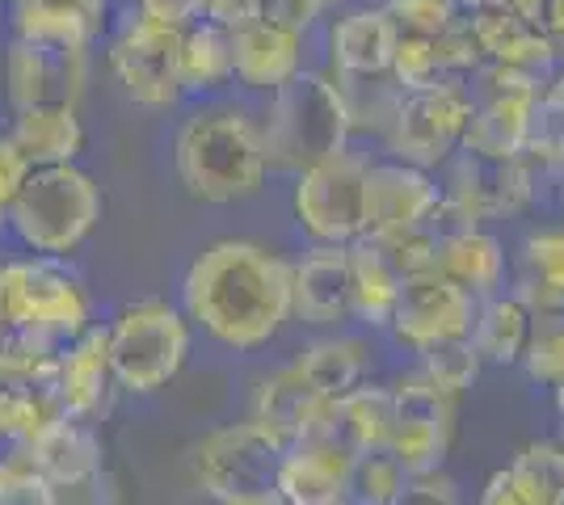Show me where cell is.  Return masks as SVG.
<instances>
[{"mask_svg": "<svg viewBox=\"0 0 564 505\" xmlns=\"http://www.w3.org/2000/svg\"><path fill=\"white\" fill-rule=\"evenodd\" d=\"M182 308L203 333L228 350L270 345L295 316L291 265L265 244L215 241L186 270Z\"/></svg>", "mask_w": 564, "mask_h": 505, "instance_id": "obj_1", "label": "cell"}, {"mask_svg": "<svg viewBox=\"0 0 564 505\" xmlns=\"http://www.w3.org/2000/svg\"><path fill=\"white\" fill-rule=\"evenodd\" d=\"M177 177L189 198L198 202H240L253 198L265 182V140L261 122H253L245 110H203L177 131Z\"/></svg>", "mask_w": 564, "mask_h": 505, "instance_id": "obj_2", "label": "cell"}, {"mask_svg": "<svg viewBox=\"0 0 564 505\" xmlns=\"http://www.w3.org/2000/svg\"><path fill=\"white\" fill-rule=\"evenodd\" d=\"M350 101L333 73H300L270 94L261 140L265 156L279 168H307L350 144Z\"/></svg>", "mask_w": 564, "mask_h": 505, "instance_id": "obj_3", "label": "cell"}, {"mask_svg": "<svg viewBox=\"0 0 564 505\" xmlns=\"http://www.w3.org/2000/svg\"><path fill=\"white\" fill-rule=\"evenodd\" d=\"M101 219V190L89 173L72 165L30 168L25 186L18 190L4 223L30 253L68 257L72 249L89 241V232Z\"/></svg>", "mask_w": 564, "mask_h": 505, "instance_id": "obj_4", "label": "cell"}, {"mask_svg": "<svg viewBox=\"0 0 564 505\" xmlns=\"http://www.w3.org/2000/svg\"><path fill=\"white\" fill-rule=\"evenodd\" d=\"M286 455L279 438L258 421L219 426L194 447V481L224 505H270L279 502V463Z\"/></svg>", "mask_w": 564, "mask_h": 505, "instance_id": "obj_5", "label": "cell"}, {"mask_svg": "<svg viewBox=\"0 0 564 505\" xmlns=\"http://www.w3.org/2000/svg\"><path fill=\"white\" fill-rule=\"evenodd\" d=\"M110 329V362L122 392L148 396L169 380L189 359V316L177 312L165 299H140L115 316Z\"/></svg>", "mask_w": 564, "mask_h": 505, "instance_id": "obj_6", "label": "cell"}, {"mask_svg": "<svg viewBox=\"0 0 564 505\" xmlns=\"http://www.w3.org/2000/svg\"><path fill=\"white\" fill-rule=\"evenodd\" d=\"M468 89L471 119L459 147L485 152V156H518L535 140L543 110H547V76L480 64L468 80Z\"/></svg>", "mask_w": 564, "mask_h": 505, "instance_id": "obj_7", "label": "cell"}, {"mask_svg": "<svg viewBox=\"0 0 564 505\" xmlns=\"http://www.w3.org/2000/svg\"><path fill=\"white\" fill-rule=\"evenodd\" d=\"M182 34H186V25L165 22L148 9H131L118 22L115 39L106 47V64H110L127 101H135L143 110H169L186 97Z\"/></svg>", "mask_w": 564, "mask_h": 505, "instance_id": "obj_8", "label": "cell"}, {"mask_svg": "<svg viewBox=\"0 0 564 505\" xmlns=\"http://www.w3.org/2000/svg\"><path fill=\"white\" fill-rule=\"evenodd\" d=\"M4 316L9 325L43 333L51 341H72L94 325L89 290L64 257H4Z\"/></svg>", "mask_w": 564, "mask_h": 505, "instance_id": "obj_9", "label": "cell"}, {"mask_svg": "<svg viewBox=\"0 0 564 505\" xmlns=\"http://www.w3.org/2000/svg\"><path fill=\"white\" fill-rule=\"evenodd\" d=\"M471 119L468 85H438V89H400L397 110L383 127L388 152L397 161L422 168L447 165L464 144Z\"/></svg>", "mask_w": 564, "mask_h": 505, "instance_id": "obj_10", "label": "cell"}, {"mask_svg": "<svg viewBox=\"0 0 564 505\" xmlns=\"http://www.w3.org/2000/svg\"><path fill=\"white\" fill-rule=\"evenodd\" d=\"M295 219L312 241L350 244L367 223V161L350 147L295 173Z\"/></svg>", "mask_w": 564, "mask_h": 505, "instance_id": "obj_11", "label": "cell"}, {"mask_svg": "<svg viewBox=\"0 0 564 505\" xmlns=\"http://www.w3.org/2000/svg\"><path fill=\"white\" fill-rule=\"evenodd\" d=\"M89 85V51L13 34L4 55V89L13 110L30 106H80Z\"/></svg>", "mask_w": 564, "mask_h": 505, "instance_id": "obj_12", "label": "cell"}, {"mask_svg": "<svg viewBox=\"0 0 564 505\" xmlns=\"http://www.w3.org/2000/svg\"><path fill=\"white\" fill-rule=\"evenodd\" d=\"M455 438V396L430 384L422 371L392 384V430L388 451L404 472L438 468Z\"/></svg>", "mask_w": 564, "mask_h": 505, "instance_id": "obj_13", "label": "cell"}, {"mask_svg": "<svg viewBox=\"0 0 564 505\" xmlns=\"http://www.w3.org/2000/svg\"><path fill=\"white\" fill-rule=\"evenodd\" d=\"M476 304H480V299H476L468 287H459L443 270L413 274V278L400 283L397 308H392L388 329H392V337H397L404 350L417 354L430 341L471 333Z\"/></svg>", "mask_w": 564, "mask_h": 505, "instance_id": "obj_14", "label": "cell"}, {"mask_svg": "<svg viewBox=\"0 0 564 505\" xmlns=\"http://www.w3.org/2000/svg\"><path fill=\"white\" fill-rule=\"evenodd\" d=\"M447 165L451 173L443 194L459 211H468L476 223L518 216V211H527L540 198L531 173L522 165V156H485V152L459 147Z\"/></svg>", "mask_w": 564, "mask_h": 505, "instance_id": "obj_15", "label": "cell"}, {"mask_svg": "<svg viewBox=\"0 0 564 505\" xmlns=\"http://www.w3.org/2000/svg\"><path fill=\"white\" fill-rule=\"evenodd\" d=\"M55 396L64 413L85 417V421H101L115 409V396L122 392L115 380V362H110V329L106 325H89L85 333L59 345V362H55Z\"/></svg>", "mask_w": 564, "mask_h": 505, "instance_id": "obj_16", "label": "cell"}, {"mask_svg": "<svg viewBox=\"0 0 564 505\" xmlns=\"http://www.w3.org/2000/svg\"><path fill=\"white\" fill-rule=\"evenodd\" d=\"M443 202V186L434 173L409 161H379L367 165V223L362 237H392L404 228H417Z\"/></svg>", "mask_w": 564, "mask_h": 505, "instance_id": "obj_17", "label": "cell"}, {"mask_svg": "<svg viewBox=\"0 0 564 505\" xmlns=\"http://www.w3.org/2000/svg\"><path fill=\"white\" fill-rule=\"evenodd\" d=\"M480 51L471 43L468 22L451 25L443 34L400 30L392 51V80L400 89H438V85H468L480 68Z\"/></svg>", "mask_w": 564, "mask_h": 505, "instance_id": "obj_18", "label": "cell"}, {"mask_svg": "<svg viewBox=\"0 0 564 505\" xmlns=\"http://www.w3.org/2000/svg\"><path fill=\"white\" fill-rule=\"evenodd\" d=\"M464 22H468L471 43H476L485 64H501V68H518V73L535 76H552V68L561 64L556 39L514 4L480 9V13H468Z\"/></svg>", "mask_w": 564, "mask_h": 505, "instance_id": "obj_19", "label": "cell"}, {"mask_svg": "<svg viewBox=\"0 0 564 505\" xmlns=\"http://www.w3.org/2000/svg\"><path fill=\"white\" fill-rule=\"evenodd\" d=\"M25 451L47 472L59 502L76 497L80 488L101 484V455L106 451H101V438H97V421L59 413L34 438H25Z\"/></svg>", "mask_w": 564, "mask_h": 505, "instance_id": "obj_20", "label": "cell"}, {"mask_svg": "<svg viewBox=\"0 0 564 505\" xmlns=\"http://www.w3.org/2000/svg\"><path fill=\"white\" fill-rule=\"evenodd\" d=\"M388 430H392V387L358 384L350 392H341V396H333L325 417L316 421V430L307 438L337 451V455L358 459L367 451L388 447Z\"/></svg>", "mask_w": 564, "mask_h": 505, "instance_id": "obj_21", "label": "cell"}, {"mask_svg": "<svg viewBox=\"0 0 564 505\" xmlns=\"http://www.w3.org/2000/svg\"><path fill=\"white\" fill-rule=\"evenodd\" d=\"M304 34L300 25H286L279 18L240 25L232 30V64L236 80L245 89H265L274 94L291 76L304 68Z\"/></svg>", "mask_w": 564, "mask_h": 505, "instance_id": "obj_22", "label": "cell"}, {"mask_svg": "<svg viewBox=\"0 0 564 505\" xmlns=\"http://www.w3.org/2000/svg\"><path fill=\"white\" fill-rule=\"evenodd\" d=\"M291 308L304 325H337L350 316V244L316 241L291 265Z\"/></svg>", "mask_w": 564, "mask_h": 505, "instance_id": "obj_23", "label": "cell"}, {"mask_svg": "<svg viewBox=\"0 0 564 505\" xmlns=\"http://www.w3.org/2000/svg\"><path fill=\"white\" fill-rule=\"evenodd\" d=\"M325 409H329V396H321L307 384L295 362L265 375L253 396V421L274 433L282 447H295L300 438H307L316 430V421L325 417Z\"/></svg>", "mask_w": 564, "mask_h": 505, "instance_id": "obj_24", "label": "cell"}, {"mask_svg": "<svg viewBox=\"0 0 564 505\" xmlns=\"http://www.w3.org/2000/svg\"><path fill=\"white\" fill-rule=\"evenodd\" d=\"M400 25L388 9H354L329 30V59L337 76H388Z\"/></svg>", "mask_w": 564, "mask_h": 505, "instance_id": "obj_25", "label": "cell"}, {"mask_svg": "<svg viewBox=\"0 0 564 505\" xmlns=\"http://www.w3.org/2000/svg\"><path fill=\"white\" fill-rule=\"evenodd\" d=\"M350 468L354 459L337 455L321 442L286 447L279 463V502L286 505H341L350 502Z\"/></svg>", "mask_w": 564, "mask_h": 505, "instance_id": "obj_26", "label": "cell"}, {"mask_svg": "<svg viewBox=\"0 0 564 505\" xmlns=\"http://www.w3.org/2000/svg\"><path fill=\"white\" fill-rule=\"evenodd\" d=\"M485 505H564V442H531L510 468H497L485 493Z\"/></svg>", "mask_w": 564, "mask_h": 505, "instance_id": "obj_27", "label": "cell"}, {"mask_svg": "<svg viewBox=\"0 0 564 505\" xmlns=\"http://www.w3.org/2000/svg\"><path fill=\"white\" fill-rule=\"evenodd\" d=\"M18 119L9 127V140L22 147V156L34 168L72 165L85 152V122L80 106H30L13 110Z\"/></svg>", "mask_w": 564, "mask_h": 505, "instance_id": "obj_28", "label": "cell"}, {"mask_svg": "<svg viewBox=\"0 0 564 505\" xmlns=\"http://www.w3.org/2000/svg\"><path fill=\"white\" fill-rule=\"evenodd\" d=\"M106 22V0H13V34L94 47Z\"/></svg>", "mask_w": 564, "mask_h": 505, "instance_id": "obj_29", "label": "cell"}, {"mask_svg": "<svg viewBox=\"0 0 564 505\" xmlns=\"http://www.w3.org/2000/svg\"><path fill=\"white\" fill-rule=\"evenodd\" d=\"M400 278L392 257L383 253V244L371 237L350 241V312L371 325V329H388L392 308H397Z\"/></svg>", "mask_w": 564, "mask_h": 505, "instance_id": "obj_30", "label": "cell"}, {"mask_svg": "<svg viewBox=\"0 0 564 505\" xmlns=\"http://www.w3.org/2000/svg\"><path fill=\"white\" fill-rule=\"evenodd\" d=\"M471 341L480 350L485 362H497V366H514L527 354V341H531V308L522 295H485L476 304V320H471Z\"/></svg>", "mask_w": 564, "mask_h": 505, "instance_id": "obj_31", "label": "cell"}, {"mask_svg": "<svg viewBox=\"0 0 564 505\" xmlns=\"http://www.w3.org/2000/svg\"><path fill=\"white\" fill-rule=\"evenodd\" d=\"M438 270L451 274L459 287H468L476 299H485V295L501 290V283H506V249H501L494 232L471 223V228H459L455 237L443 241Z\"/></svg>", "mask_w": 564, "mask_h": 505, "instance_id": "obj_32", "label": "cell"}, {"mask_svg": "<svg viewBox=\"0 0 564 505\" xmlns=\"http://www.w3.org/2000/svg\"><path fill=\"white\" fill-rule=\"evenodd\" d=\"M236 80L232 64V30L194 18L182 34V85L186 94H215Z\"/></svg>", "mask_w": 564, "mask_h": 505, "instance_id": "obj_33", "label": "cell"}, {"mask_svg": "<svg viewBox=\"0 0 564 505\" xmlns=\"http://www.w3.org/2000/svg\"><path fill=\"white\" fill-rule=\"evenodd\" d=\"M295 366H300V375L321 396L333 400V396H341V392L362 384V375H367V350L354 337H325V341H312L304 354L295 359Z\"/></svg>", "mask_w": 564, "mask_h": 505, "instance_id": "obj_34", "label": "cell"}, {"mask_svg": "<svg viewBox=\"0 0 564 505\" xmlns=\"http://www.w3.org/2000/svg\"><path fill=\"white\" fill-rule=\"evenodd\" d=\"M527 308L564 304V228H540L522 244V287Z\"/></svg>", "mask_w": 564, "mask_h": 505, "instance_id": "obj_35", "label": "cell"}, {"mask_svg": "<svg viewBox=\"0 0 564 505\" xmlns=\"http://www.w3.org/2000/svg\"><path fill=\"white\" fill-rule=\"evenodd\" d=\"M59 345L64 341H51L18 325H0V384H51Z\"/></svg>", "mask_w": 564, "mask_h": 505, "instance_id": "obj_36", "label": "cell"}, {"mask_svg": "<svg viewBox=\"0 0 564 505\" xmlns=\"http://www.w3.org/2000/svg\"><path fill=\"white\" fill-rule=\"evenodd\" d=\"M422 354V371L430 384H438L443 392H451L455 400L476 384V375H480V350H476V341L468 333L464 337H443V341H430Z\"/></svg>", "mask_w": 564, "mask_h": 505, "instance_id": "obj_37", "label": "cell"}, {"mask_svg": "<svg viewBox=\"0 0 564 505\" xmlns=\"http://www.w3.org/2000/svg\"><path fill=\"white\" fill-rule=\"evenodd\" d=\"M522 366L535 384H561L564 380V304L531 308V341H527Z\"/></svg>", "mask_w": 564, "mask_h": 505, "instance_id": "obj_38", "label": "cell"}, {"mask_svg": "<svg viewBox=\"0 0 564 505\" xmlns=\"http://www.w3.org/2000/svg\"><path fill=\"white\" fill-rule=\"evenodd\" d=\"M59 493L47 481V472L34 463L25 442L4 447L0 455V505H55Z\"/></svg>", "mask_w": 564, "mask_h": 505, "instance_id": "obj_39", "label": "cell"}, {"mask_svg": "<svg viewBox=\"0 0 564 505\" xmlns=\"http://www.w3.org/2000/svg\"><path fill=\"white\" fill-rule=\"evenodd\" d=\"M404 488V468L388 447L367 451L354 459L350 468V502L358 505H397Z\"/></svg>", "mask_w": 564, "mask_h": 505, "instance_id": "obj_40", "label": "cell"}, {"mask_svg": "<svg viewBox=\"0 0 564 505\" xmlns=\"http://www.w3.org/2000/svg\"><path fill=\"white\" fill-rule=\"evenodd\" d=\"M371 241L383 244V253L392 257L400 278L438 270V237L425 228V219L417 228H404V232H392V237H371Z\"/></svg>", "mask_w": 564, "mask_h": 505, "instance_id": "obj_41", "label": "cell"}, {"mask_svg": "<svg viewBox=\"0 0 564 505\" xmlns=\"http://www.w3.org/2000/svg\"><path fill=\"white\" fill-rule=\"evenodd\" d=\"M388 13L397 18L400 30H422V34H443L464 22L459 0H388Z\"/></svg>", "mask_w": 564, "mask_h": 505, "instance_id": "obj_42", "label": "cell"}, {"mask_svg": "<svg viewBox=\"0 0 564 505\" xmlns=\"http://www.w3.org/2000/svg\"><path fill=\"white\" fill-rule=\"evenodd\" d=\"M400 502H409V505H455L459 502V484L443 472V463H438V468H422V472H404Z\"/></svg>", "mask_w": 564, "mask_h": 505, "instance_id": "obj_43", "label": "cell"}, {"mask_svg": "<svg viewBox=\"0 0 564 505\" xmlns=\"http://www.w3.org/2000/svg\"><path fill=\"white\" fill-rule=\"evenodd\" d=\"M203 18L215 25H224V30H240V25L279 18V0H207Z\"/></svg>", "mask_w": 564, "mask_h": 505, "instance_id": "obj_44", "label": "cell"}, {"mask_svg": "<svg viewBox=\"0 0 564 505\" xmlns=\"http://www.w3.org/2000/svg\"><path fill=\"white\" fill-rule=\"evenodd\" d=\"M30 168L34 165L22 156V147L13 144L9 135H0V223H4V216H9V207H13L18 190L25 186Z\"/></svg>", "mask_w": 564, "mask_h": 505, "instance_id": "obj_45", "label": "cell"}, {"mask_svg": "<svg viewBox=\"0 0 564 505\" xmlns=\"http://www.w3.org/2000/svg\"><path fill=\"white\" fill-rule=\"evenodd\" d=\"M135 9H148V13L165 18V22L189 25L194 18H203L207 0H135Z\"/></svg>", "mask_w": 564, "mask_h": 505, "instance_id": "obj_46", "label": "cell"}, {"mask_svg": "<svg viewBox=\"0 0 564 505\" xmlns=\"http://www.w3.org/2000/svg\"><path fill=\"white\" fill-rule=\"evenodd\" d=\"M547 106H552L556 114H564V59H561V73L547 76Z\"/></svg>", "mask_w": 564, "mask_h": 505, "instance_id": "obj_47", "label": "cell"}, {"mask_svg": "<svg viewBox=\"0 0 564 505\" xmlns=\"http://www.w3.org/2000/svg\"><path fill=\"white\" fill-rule=\"evenodd\" d=\"M494 4H510V0H459L464 18H468V13H480V9H494Z\"/></svg>", "mask_w": 564, "mask_h": 505, "instance_id": "obj_48", "label": "cell"}, {"mask_svg": "<svg viewBox=\"0 0 564 505\" xmlns=\"http://www.w3.org/2000/svg\"><path fill=\"white\" fill-rule=\"evenodd\" d=\"M0 325H9V316H4V262H0Z\"/></svg>", "mask_w": 564, "mask_h": 505, "instance_id": "obj_49", "label": "cell"}, {"mask_svg": "<svg viewBox=\"0 0 564 505\" xmlns=\"http://www.w3.org/2000/svg\"><path fill=\"white\" fill-rule=\"evenodd\" d=\"M312 4H321V9H329V4H337V0H312Z\"/></svg>", "mask_w": 564, "mask_h": 505, "instance_id": "obj_50", "label": "cell"}, {"mask_svg": "<svg viewBox=\"0 0 564 505\" xmlns=\"http://www.w3.org/2000/svg\"><path fill=\"white\" fill-rule=\"evenodd\" d=\"M561 442H564V413H561Z\"/></svg>", "mask_w": 564, "mask_h": 505, "instance_id": "obj_51", "label": "cell"}, {"mask_svg": "<svg viewBox=\"0 0 564 505\" xmlns=\"http://www.w3.org/2000/svg\"><path fill=\"white\" fill-rule=\"evenodd\" d=\"M561 228H564V216H561Z\"/></svg>", "mask_w": 564, "mask_h": 505, "instance_id": "obj_52", "label": "cell"}, {"mask_svg": "<svg viewBox=\"0 0 564 505\" xmlns=\"http://www.w3.org/2000/svg\"><path fill=\"white\" fill-rule=\"evenodd\" d=\"M0 228H4V223H0Z\"/></svg>", "mask_w": 564, "mask_h": 505, "instance_id": "obj_53", "label": "cell"}]
</instances>
